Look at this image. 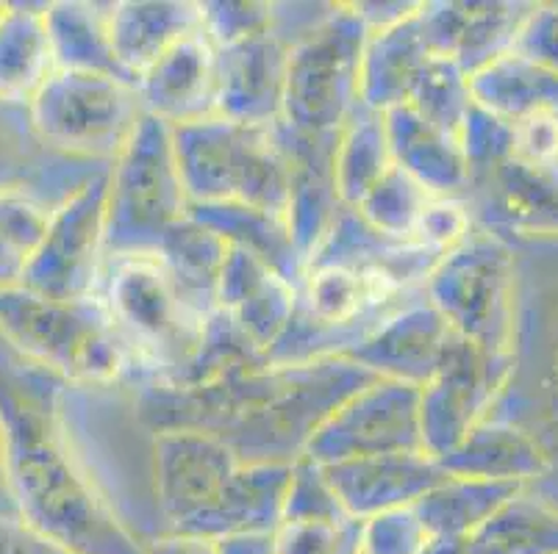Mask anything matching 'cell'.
<instances>
[{
    "instance_id": "8",
    "label": "cell",
    "mask_w": 558,
    "mask_h": 554,
    "mask_svg": "<svg viewBox=\"0 0 558 554\" xmlns=\"http://www.w3.org/2000/svg\"><path fill=\"white\" fill-rule=\"evenodd\" d=\"M423 294L456 335L486 355L514 360L517 263L511 244L475 227L436 261Z\"/></svg>"
},
{
    "instance_id": "7",
    "label": "cell",
    "mask_w": 558,
    "mask_h": 554,
    "mask_svg": "<svg viewBox=\"0 0 558 554\" xmlns=\"http://www.w3.org/2000/svg\"><path fill=\"white\" fill-rule=\"evenodd\" d=\"M98 299L150 383L170 380L201 344L206 322L192 317L156 253L106 258Z\"/></svg>"
},
{
    "instance_id": "13",
    "label": "cell",
    "mask_w": 558,
    "mask_h": 554,
    "mask_svg": "<svg viewBox=\"0 0 558 554\" xmlns=\"http://www.w3.org/2000/svg\"><path fill=\"white\" fill-rule=\"evenodd\" d=\"M395 452H425L420 435V389L378 378L350 394L319 424L303 457L333 466Z\"/></svg>"
},
{
    "instance_id": "22",
    "label": "cell",
    "mask_w": 558,
    "mask_h": 554,
    "mask_svg": "<svg viewBox=\"0 0 558 554\" xmlns=\"http://www.w3.org/2000/svg\"><path fill=\"white\" fill-rule=\"evenodd\" d=\"M436 261L439 258L430 256L417 244L389 238L369 227L359 217L356 208L348 206L337 213L326 242L319 244L317 253L308 258V263H342V267L362 269V272L384 274L411 292H423L425 278L436 267Z\"/></svg>"
},
{
    "instance_id": "19",
    "label": "cell",
    "mask_w": 558,
    "mask_h": 554,
    "mask_svg": "<svg viewBox=\"0 0 558 554\" xmlns=\"http://www.w3.org/2000/svg\"><path fill=\"white\" fill-rule=\"evenodd\" d=\"M217 45L201 28L167 50L142 75L136 91L145 114L167 122L170 128H179L217 114Z\"/></svg>"
},
{
    "instance_id": "5",
    "label": "cell",
    "mask_w": 558,
    "mask_h": 554,
    "mask_svg": "<svg viewBox=\"0 0 558 554\" xmlns=\"http://www.w3.org/2000/svg\"><path fill=\"white\" fill-rule=\"evenodd\" d=\"M172 128L145 114L109 164L106 258L159 253L167 233L190 217Z\"/></svg>"
},
{
    "instance_id": "6",
    "label": "cell",
    "mask_w": 558,
    "mask_h": 554,
    "mask_svg": "<svg viewBox=\"0 0 558 554\" xmlns=\"http://www.w3.org/2000/svg\"><path fill=\"white\" fill-rule=\"evenodd\" d=\"M367 28L353 3H331L326 17L289 48L281 125L292 134L337 139L362 103Z\"/></svg>"
},
{
    "instance_id": "45",
    "label": "cell",
    "mask_w": 558,
    "mask_h": 554,
    "mask_svg": "<svg viewBox=\"0 0 558 554\" xmlns=\"http://www.w3.org/2000/svg\"><path fill=\"white\" fill-rule=\"evenodd\" d=\"M0 554H70L14 513H0Z\"/></svg>"
},
{
    "instance_id": "42",
    "label": "cell",
    "mask_w": 558,
    "mask_h": 554,
    "mask_svg": "<svg viewBox=\"0 0 558 554\" xmlns=\"http://www.w3.org/2000/svg\"><path fill=\"white\" fill-rule=\"evenodd\" d=\"M430 535L414 505L362 521V554H423Z\"/></svg>"
},
{
    "instance_id": "27",
    "label": "cell",
    "mask_w": 558,
    "mask_h": 554,
    "mask_svg": "<svg viewBox=\"0 0 558 554\" xmlns=\"http://www.w3.org/2000/svg\"><path fill=\"white\" fill-rule=\"evenodd\" d=\"M156 256L192 317L206 322L217 311V286L228 258L226 238L190 213L167 233Z\"/></svg>"
},
{
    "instance_id": "21",
    "label": "cell",
    "mask_w": 558,
    "mask_h": 554,
    "mask_svg": "<svg viewBox=\"0 0 558 554\" xmlns=\"http://www.w3.org/2000/svg\"><path fill=\"white\" fill-rule=\"evenodd\" d=\"M203 28L201 3L190 0H117L109 3V37L117 61L134 84L156 61Z\"/></svg>"
},
{
    "instance_id": "39",
    "label": "cell",
    "mask_w": 558,
    "mask_h": 554,
    "mask_svg": "<svg viewBox=\"0 0 558 554\" xmlns=\"http://www.w3.org/2000/svg\"><path fill=\"white\" fill-rule=\"evenodd\" d=\"M342 502L328 482L326 469L312 457H301L292 464L287 496H283L281 521H323V518H344Z\"/></svg>"
},
{
    "instance_id": "38",
    "label": "cell",
    "mask_w": 558,
    "mask_h": 554,
    "mask_svg": "<svg viewBox=\"0 0 558 554\" xmlns=\"http://www.w3.org/2000/svg\"><path fill=\"white\" fill-rule=\"evenodd\" d=\"M459 141L464 150L470 181H475L514 156V125L475 103L461 125Z\"/></svg>"
},
{
    "instance_id": "3",
    "label": "cell",
    "mask_w": 558,
    "mask_h": 554,
    "mask_svg": "<svg viewBox=\"0 0 558 554\" xmlns=\"http://www.w3.org/2000/svg\"><path fill=\"white\" fill-rule=\"evenodd\" d=\"M0 335L59 383L109 385L136 372L98 297L53 299L25 286L7 288L0 292Z\"/></svg>"
},
{
    "instance_id": "46",
    "label": "cell",
    "mask_w": 558,
    "mask_h": 554,
    "mask_svg": "<svg viewBox=\"0 0 558 554\" xmlns=\"http://www.w3.org/2000/svg\"><path fill=\"white\" fill-rule=\"evenodd\" d=\"M420 3H409V0H392V3H380V0H362V3H353V12L359 14V20L364 23V28L369 30H384L392 28V25L403 23L405 17L417 12Z\"/></svg>"
},
{
    "instance_id": "48",
    "label": "cell",
    "mask_w": 558,
    "mask_h": 554,
    "mask_svg": "<svg viewBox=\"0 0 558 554\" xmlns=\"http://www.w3.org/2000/svg\"><path fill=\"white\" fill-rule=\"evenodd\" d=\"M222 554H276L270 535H233L226 541H217Z\"/></svg>"
},
{
    "instance_id": "1",
    "label": "cell",
    "mask_w": 558,
    "mask_h": 554,
    "mask_svg": "<svg viewBox=\"0 0 558 554\" xmlns=\"http://www.w3.org/2000/svg\"><path fill=\"white\" fill-rule=\"evenodd\" d=\"M373 380L350 358L264 364L197 389L145 385L142 419L154 430L190 427L220 435L242 464H295L319 424Z\"/></svg>"
},
{
    "instance_id": "49",
    "label": "cell",
    "mask_w": 558,
    "mask_h": 554,
    "mask_svg": "<svg viewBox=\"0 0 558 554\" xmlns=\"http://www.w3.org/2000/svg\"><path fill=\"white\" fill-rule=\"evenodd\" d=\"M423 554H466V538H430Z\"/></svg>"
},
{
    "instance_id": "40",
    "label": "cell",
    "mask_w": 558,
    "mask_h": 554,
    "mask_svg": "<svg viewBox=\"0 0 558 554\" xmlns=\"http://www.w3.org/2000/svg\"><path fill=\"white\" fill-rule=\"evenodd\" d=\"M201 20L211 42L217 48H226V45L242 42V39L276 28V3L215 0V3H201Z\"/></svg>"
},
{
    "instance_id": "29",
    "label": "cell",
    "mask_w": 558,
    "mask_h": 554,
    "mask_svg": "<svg viewBox=\"0 0 558 554\" xmlns=\"http://www.w3.org/2000/svg\"><path fill=\"white\" fill-rule=\"evenodd\" d=\"M473 98L511 125L539 114H558V73L511 50L473 75Z\"/></svg>"
},
{
    "instance_id": "9",
    "label": "cell",
    "mask_w": 558,
    "mask_h": 554,
    "mask_svg": "<svg viewBox=\"0 0 558 554\" xmlns=\"http://www.w3.org/2000/svg\"><path fill=\"white\" fill-rule=\"evenodd\" d=\"M145 116L136 84L104 73L56 70L25 109L28 134L73 161L111 164Z\"/></svg>"
},
{
    "instance_id": "14",
    "label": "cell",
    "mask_w": 558,
    "mask_h": 554,
    "mask_svg": "<svg viewBox=\"0 0 558 554\" xmlns=\"http://www.w3.org/2000/svg\"><path fill=\"white\" fill-rule=\"evenodd\" d=\"M464 200L475 227L511 242H558V167L517 156L470 181Z\"/></svg>"
},
{
    "instance_id": "4",
    "label": "cell",
    "mask_w": 558,
    "mask_h": 554,
    "mask_svg": "<svg viewBox=\"0 0 558 554\" xmlns=\"http://www.w3.org/2000/svg\"><path fill=\"white\" fill-rule=\"evenodd\" d=\"M192 206L242 202L287 217L292 161L276 125L206 116L172 128Z\"/></svg>"
},
{
    "instance_id": "34",
    "label": "cell",
    "mask_w": 558,
    "mask_h": 554,
    "mask_svg": "<svg viewBox=\"0 0 558 554\" xmlns=\"http://www.w3.org/2000/svg\"><path fill=\"white\" fill-rule=\"evenodd\" d=\"M59 202H48L23 181L0 183V292L23 286Z\"/></svg>"
},
{
    "instance_id": "51",
    "label": "cell",
    "mask_w": 558,
    "mask_h": 554,
    "mask_svg": "<svg viewBox=\"0 0 558 554\" xmlns=\"http://www.w3.org/2000/svg\"><path fill=\"white\" fill-rule=\"evenodd\" d=\"M3 12H7V3H0V17H3Z\"/></svg>"
},
{
    "instance_id": "15",
    "label": "cell",
    "mask_w": 558,
    "mask_h": 554,
    "mask_svg": "<svg viewBox=\"0 0 558 554\" xmlns=\"http://www.w3.org/2000/svg\"><path fill=\"white\" fill-rule=\"evenodd\" d=\"M531 9L520 0H434L420 3V25L430 53L475 75L517 48Z\"/></svg>"
},
{
    "instance_id": "31",
    "label": "cell",
    "mask_w": 558,
    "mask_h": 554,
    "mask_svg": "<svg viewBox=\"0 0 558 554\" xmlns=\"http://www.w3.org/2000/svg\"><path fill=\"white\" fill-rule=\"evenodd\" d=\"M466 554H558V505L522 488L466 535Z\"/></svg>"
},
{
    "instance_id": "28",
    "label": "cell",
    "mask_w": 558,
    "mask_h": 554,
    "mask_svg": "<svg viewBox=\"0 0 558 554\" xmlns=\"http://www.w3.org/2000/svg\"><path fill=\"white\" fill-rule=\"evenodd\" d=\"M190 213L197 222L226 238L228 247L245 250L262 258L292 283H301L306 272V258L298 250L287 217L242 202H209L192 206Z\"/></svg>"
},
{
    "instance_id": "17",
    "label": "cell",
    "mask_w": 558,
    "mask_h": 554,
    "mask_svg": "<svg viewBox=\"0 0 558 554\" xmlns=\"http://www.w3.org/2000/svg\"><path fill=\"white\" fill-rule=\"evenodd\" d=\"M450 338V324L425 294H420L384 319L348 358L375 378L400 380L420 389L436 372Z\"/></svg>"
},
{
    "instance_id": "43",
    "label": "cell",
    "mask_w": 558,
    "mask_h": 554,
    "mask_svg": "<svg viewBox=\"0 0 558 554\" xmlns=\"http://www.w3.org/2000/svg\"><path fill=\"white\" fill-rule=\"evenodd\" d=\"M514 50L558 73V3H534Z\"/></svg>"
},
{
    "instance_id": "50",
    "label": "cell",
    "mask_w": 558,
    "mask_h": 554,
    "mask_svg": "<svg viewBox=\"0 0 558 554\" xmlns=\"http://www.w3.org/2000/svg\"><path fill=\"white\" fill-rule=\"evenodd\" d=\"M12 164H14V145L3 136V131H0V181L3 183L12 181V177H7V172L12 170Z\"/></svg>"
},
{
    "instance_id": "33",
    "label": "cell",
    "mask_w": 558,
    "mask_h": 554,
    "mask_svg": "<svg viewBox=\"0 0 558 554\" xmlns=\"http://www.w3.org/2000/svg\"><path fill=\"white\" fill-rule=\"evenodd\" d=\"M522 488L527 485L445 475L414 505V510L423 518L430 538H466Z\"/></svg>"
},
{
    "instance_id": "47",
    "label": "cell",
    "mask_w": 558,
    "mask_h": 554,
    "mask_svg": "<svg viewBox=\"0 0 558 554\" xmlns=\"http://www.w3.org/2000/svg\"><path fill=\"white\" fill-rule=\"evenodd\" d=\"M142 552L145 554H222L217 541L197 535H184V532H170L165 535H156L150 541L142 543Z\"/></svg>"
},
{
    "instance_id": "12",
    "label": "cell",
    "mask_w": 558,
    "mask_h": 554,
    "mask_svg": "<svg viewBox=\"0 0 558 554\" xmlns=\"http://www.w3.org/2000/svg\"><path fill=\"white\" fill-rule=\"evenodd\" d=\"M511 372L514 360L486 355L453 333L436 372L420 385V435L425 455L442 460L475 424L489 419Z\"/></svg>"
},
{
    "instance_id": "26",
    "label": "cell",
    "mask_w": 558,
    "mask_h": 554,
    "mask_svg": "<svg viewBox=\"0 0 558 554\" xmlns=\"http://www.w3.org/2000/svg\"><path fill=\"white\" fill-rule=\"evenodd\" d=\"M56 73L45 7L7 3L0 17V106L28 109Z\"/></svg>"
},
{
    "instance_id": "37",
    "label": "cell",
    "mask_w": 558,
    "mask_h": 554,
    "mask_svg": "<svg viewBox=\"0 0 558 554\" xmlns=\"http://www.w3.org/2000/svg\"><path fill=\"white\" fill-rule=\"evenodd\" d=\"M276 554H362V521L323 518V521H281L272 532Z\"/></svg>"
},
{
    "instance_id": "18",
    "label": "cell",
    "mask_w": 558,
    "mask_h": 554,
    "mask_svg": "<svg viewBox=\"0 0 558 554\" xmlns=\"http://www.w3.org/2000/svg\"><path fill=\"white\" fill-rule=\"evenodd\" d=\"M298 308V283L287 281L278 269L245 250L228 247L226 267L217 286V311L231 319V324L247 342L270 353L283 335Z\"/></svg>"
},
{
    "instance_id": "20",
    "label": "cell",
    "mask_w": 558,
    "mask_h": 554,
    "mask_svg": "<svg viewBox=\"0 0 558 554\" xmlns=\"http://www.w3.org/2000/svg\"><path fill=\"white\" fill-rule=\"evenodd\" d=\"M328 482L337 491L344 513L356 521L417 505L445 471L439 460L425 452H395V455H373L344 464L323 466Z\"/></svg>"
},
{
    "instance_id": "30",
    "label": "cell",
    "mask_w": 558,
    "mask_h": 554,
    "mask_svg": "<svg viewBox=\"0 0 558 554\" xmlns=\"http://www.w3.org/2000/svg\"><path fill=\"white\" fill-rule=\"evenodd\" d=\"M45 17H48L56 70L104 73L131 81L111 48L109 3L59 0V3H45Z\"/></svg>"
},
{
    "instance_id": "35",
    "label": "cell",
    "mask_w": 558,
    "mask_h": 554,
    "mask_svg": "<svg viewBox=\"0 0 558 554\" xmlns=\"http://www.w3.org/2000/svg\"><path fill=\"white\" fill-rule=\"evenodd\" d=\"M430 197L434 195L425 189L423 183L414 181L400 167H392L367 192V197L359 202L356 211L369 227H375L384 236L411 242V236H414V231L420 225V217L428 208Z\"/></svg>"
},
{
    "instance_id": "11",
    "label": "cell",
    "mask_w": 558,
    "mask_h": 554,
    "mask_svg": "<svg viewBox=\"0 0 558 554\" xmlns=\"http://www.w3.org/2000/svg\"><path fill=\"white\" fill-rule=\"evenodd\" d=\"M240 466V455L220 435L190 427L156 430L154 488L170 532L209 535Z\"/></svg>"
},
{
    "instance_id": "44",
    "label": "cell",
    "mask_w": 558,
    "mask_h": 554,
    "mask_svg": "<svg viewBox=\"0 0 558 554\" xmlns=\"http://www.w3.org/2000/svg\"><path fill=\"white\" fill-rule=\"evenodd\" d=\"M514 156L539 167H558V114H539L514 125Z\"/></svg>"
},
{
    "instance_id": "24",
    "label": "cell",
    "mask_w": 558,
    "mask_h": 554,
    "mask_svg": "<svg viewBox=\"0 0 558 554\" xmlns=\"http://www.w3.org/2000/svg\"><path fill=\"white\" fill-rule=\"evenodd\" d=\"M387 131L395 167L423 183L430 195L464 197L470 172L459 136L425 120L411 106L387 111Z\"/></svg>"
},
{
    "instance_id": "23",
    "label": "cell",
    "mask_w": 558,
    "mask_h": 554,
    "mask_svg": "<svg viewBox=\"0 0 558 554\" xmlns=\"http://www.w3.org/2000/svg\"><path fill=\"white\" fill-rule=\"evenodd\" d=\"M439 466L450 477L531 485L550 471V457L520 424L489 416L475 424L470 435L439 460Z\"/></svg>"
},
{
    "instance_id": "16",
    "label": "cell",
    "mask_w": 558,
    "mask_h": 554,
    "mask_svg": "<svg viewBox=\"0 0 558 554\" xmlns=\"http://www.w3.org/2000/svg\"><path fill=\"white\" fill-rule=\"evenodd\" d=\"M289 48L278 28L217 48V114L253 125L281 122Z\"/></svg>"
},
{
    "instance_id": "10",
    "label": "cell",
    "mask_w": 558,
    "mask_h": 554,
    "mask_svg": "<svg viewBox=\"0 0 558 554\" xmlns=\"http://www.w3.org/2000/svg\"><path fill=\"white\" fill-rule=\"evenodd\" d=\"M106 195L109 164H100L56 206L43 247L23 278L25 288L53 299L98 297L106 269Z\"/></svg>"
},
{
    "instance_id": "36",
    "label": "cell",
    "mask_w": 558,
    "mask_h": 554,
    "mask_svg": "<svg viewBox=\"0 0 558 554\" xmlns=\"http://www.w3.org/2000/svg\"><path fill=\"white\" fill-rule=\"evenodd\" d=\"M411 109L423 114L439 128L450 131L459 136L466 114L475 106L473 98V75L461 70L453 59L434 56L428 67L420 75L417 86L411 91L409 103Z\"/></svg>"
},
{
    "instance_id": "41",
    "label": "cell",
    "mask_w": 558,
    "mask_h": 554,
    "mask_svg": "<svg viewBox=\"0 0 558 554\" xmlns=\"http://www.w3.org/2000/svg\"><path fill=\"white\" fill-rule=\"evenodd\" d=\"M473 231L475 220L464 197L434 195L423 217H420V225L414 236H411V242L428 250L430 256L442 258L445 253L453 250L456 244L464 242Z\"/></svg>"
},
{
    "instance_id": "32",
    "label": "cell",
    "mask_w": 558,
    "mask_h": 554,
    "mask_svg": "<svg viewBox=\"0 0 558 554\" xmlns=\"http://www.w3.org/2000/svg\"><path fill=\"white\" fill-rule=\"evenodd\" d=\"M395 167L387 114L359 103L339 131L333 172L342 206L356 208L380 177Z\"/></svg>"
},
{
    "instance_id": "25",
    "label": "cell",
    "mask_w": 558,
    "mask_h": 554,
    "mask_svg": "<svg viewBox=\"0 0 558 554\" xmlns=\"http://www.w3.org/2000/svg\"><path fill=\"white\" fill-rule=\"evenodd\" d=\"M430 59L420 9L392 28L369 30L362 56V103L384 114L405 106Z\"/></svg>"
},
{
    "instance_id": "2",
    "label": "cell",
    "mask_w": 558,
    "mask_h": 554,
    "mask_svg": "<svg viewBox=\"0 0 558 554\" xmlns=\"http://www.w3.org/2000/svg\"><path fill=\"white\" fill-rule=\"evenodd\" d=\"M0 464L25 525L70 554H145L75 450L50 380L0 366Z\"/></svg>"
}]
</instances>
